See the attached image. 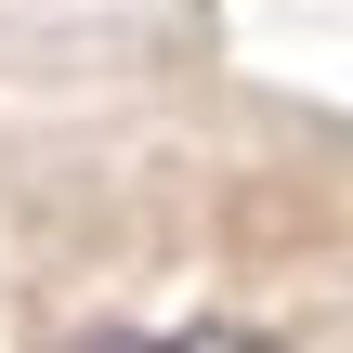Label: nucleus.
I'll use <instances>...</instances> for the list:
<instances>
[{
    "label": "nucleus",
    "instance_id": "2",
    "mask_svg": "<svg viewBox=\"0 0 353 353\" xmlns=\"http://www.w3.org/2000/svg\"><path fill=\"white\" fill-rule=\"evenodd\" d=\"M65 353H157V341H131V327H79Z\"/></svg>",
    "mask_w": 353,
    "mask_h": 353
},
{
    "label": "nucleus",
    "instance_id": "1",
    "mask_svg": "<svg viewBox=\"0 0 353 353\" xmlns=\"http://www.w3.org/2000/svg\"><path fill=\"white\" fill-rule=\"evenodd\" d=\"M157 353H275V341H249V327H183V341H157Z\"/></svg>",
    "mask_w": 353,
    "mask_h": 353
}]
</instances>
